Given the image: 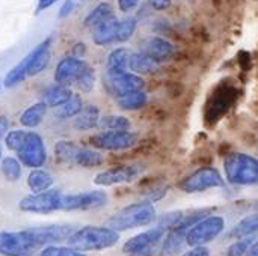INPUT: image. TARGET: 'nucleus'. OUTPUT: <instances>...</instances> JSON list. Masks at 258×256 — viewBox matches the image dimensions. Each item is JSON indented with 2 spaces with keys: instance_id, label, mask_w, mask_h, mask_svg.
Masks as SVG:
<instances>
[{
  "instance_id": "9b49d317",
  "label": "nucleus",
  "mask_w": 258,
  "mask_h": 256,
  "mask_svg": "<svg viewBox=\"0 0 258 256\" xmlns=\"http://www.w3.org/2000/svg\"><path fill=\"white\" fill-rule=\"evenodd\" d=\"M144 172H145V167L142 164H121V166H115V167H110L107 170L97 174L94 178V183L101 187L130 184L139 180Z\"/></svg>"
},
{
  "instance_id": "2eb2a0df",
  "label": "nucleus",
  "mask_w": 258,
  "mask_h": 256,
  "mask_svg": "<svg viewBox=\"0 0 258 256\" xmlns=\"http://www.w3.org/2000/svg\"><path fill=\"white\" fill-rule=\"evenodd\" d=\"M141 53L150 56L157 63H162L174 57L175 45L162 36H148L141 42Z\"/></svg>"
},
{
  "instance_id": "423d86ee",
  "label": "nucleus",
  "mask_w": 258,
  "mask_h": 256,
  "mask_svg": "<svg viewBox=\"0 0 258 256\" xmlns=\"http://www.w3.org/2000/svg\"><path fill=\"white\" fill-rule=\"evenodd\" d=\"M225 231V219L222 216H209L192 226L186 234V246L203 247L216 240Z\"/></svg>"
},
{
  "instance_id": "393cba45",
  "label": "nucleus",
  "mask_w": 258,
  "mask_h": 256,
  "mask_svg": "<svg viewBox=\"0 0 258 256\" xmlns=\"http://www.w3.org/2000/svg\"><path fill=\"white\" fill-rule=\"evenodd\" d=\"M115 17V12H113V8L110 3L107 2H101L98 3L85 18V26L86 27H91V29H95L97 26L106 23L107 20L113 18Z\"/></svg>"
},
{
  "instance_id": "7c9ffc66",
  "label": "nucleus",
  "mask_w": 258,
  "mask_h": 256,
  "mask_svg": "<svg viewBox=\"0 0 258 256\" xmlns=\"http://www.w3.org/2000/svg\"><path fill=\"white\" fill-rule=\"evenodd\" d=\"M79 146L70 140H59L54 145V155L57 163H74Z\"/></svg>"
},
{
  "instance_id": "c756f323",
  "label": "nucleus",
  "mask_w": 258,
  "mask_h": 256,
  "mask_svg": "<svg viewBox=\"0 0 258 256\" xmlns=\"http://www.w3.org/2000/svg\"><path fill=\"white\" fill-rule=\"evenodd\" d=\"M130 121L125 116L119 115H107L103 116L98 122V128L103 131H130Z\"/></svg>"
},
{
  "instance_id": "ddd939ff",
  "label": "nucleus",
  "mask_w": 258,
  "mask_h": 256,
  "mask_svg": "<svg viewBox=\"0 0 258 256\" xmlns=\"http://www.w3.org/2000/svg\"><path fill=\"white\" fill-rule=\"evenodd\" d=\"M144 86H145L144 78L128 71L119 74H109V72L106 74V89L116 98L132 92L144 91Z\"/></svg>"
},
{
  "instance_id": "4be33fe9",
  "label": "nucleus",
  "mask_w": 258,
  "mask_h": 256,
  "mask_svg": "<svg viewBox=\"0 0 258 256\" xmlns=\"http://www.w3.org/2000/svg\"><path fill=\"white\" fill-rule=\"evenodd\" d=\"M159 65L160 63L153 60L150 56L139 51V53H132L128 69L136 75H148V74H154L159 69Z\"/></svg>"
},
{
  "instance_id": "aec40b11",
  "label": "nucleus",
  "mask_w": 258,
  "mask_h": 256,
  "mask_svg": "<svg viewBox=\"0 0 258 256\" xmlns=\"http://www.w3.org/2000/svg\"><path fill=\"white\" fill-rule=\"evenodd\" d=\"M54 184V180L50 172L45 169H32L30 174L27 175V187L33 195L36 193H44L47 190H51Z\"/></svg>"
},
{
  "instance_id": "2f4dec72",
  "label": "nucleus",
  "mask_w": 258,
  "mask_h": 256,
  "mask_svg": "<svg viewBox=\"0 0 258 256\" xmlns=\"http://www.w3.org/2000/svg\"><path fill=\"white\" fill-rule=\"evenodd\" d=\"M83 107H85L83 100L79 95H73L70 101H67L63 106H60L56 110V116H59L60 119H74L76 116H79Z\"/></svg>"
},
{
  "instance_id": "37998d69",
  "label": "nucleus",
  "mask_w": 258,
  "mask_h": 256,
  "mask_svg": "<svg viewBox=\"0 0 258 256\" xmlns=\"http://www.w3.org/2000/svg\"><path fill=\"white\" fill-rule=\"evenodd\" d=\"M181 256H210V250L206 246H203V247H192L190 250L184 252Z\"/></svg>"
},
{
  "instance_id": "f8f14e48",
  "label": "nucleus",
  "mask_w": 258,
  "mask_h": 256,
  "mask_svg": "<svg viewBox=\"0 0 258 256\" xmlns=\"http://www.w3.org/2000/svg\"><path fill=\"white\" fill-rule=\"evenodd\" d=\"M107 204V195L101 190L63 195L62 210L63 211H89L103 208Z\"/></svg>"
},
{
  "instance_id": "1a4fd4ad",
  "label": "nucleus",
  "mask_w": 258,
  "mask_h": 256,
  "mask_svg": "<svg viewBox=\"0 0 258 256\" xmlns=\"http://www.w3.org/2000/svg\"><path fill=\"white\" fill-rule=\"evenodd\" d=\"M225 186V180L215 167H201L187 175L180 183V190L186 193H200L210 189H221Z\"/></svg>"
},
{
  "instance_id": "de8ad7c7",
  "label": "nucleus",
  "mask_w": 258,
  "mask_h": 256,
  "mask_svg": "<svg viewBox=\"0 0 258 256\" xmlns=\"http://www.w3.org/2000/svg\"><path fill=\"white\" fill-rule=\"evenodd\" d=\"M2 158H3V157H2V148H0V161H2Z\"/></svg>"
},
{
  "instance_id": "a19ab883",
  "label": "nucleus",
  "mask_w": 258,
  "mask_h": 256,
  "mask_svg": "<svg viewBox=\"0 0 258 256\" xmlns=\"http://www.w3.org/2000/svg\"><path fill=\"white\" fill-rule=\"evenodd\" d=\"M139 0H118V8L122 12H130L138 6Z\"/></svg>"
},
{
  "instance_id": "49530a36",
  "label": "nucleus",
  "mask_w": 258,
  "mask_h": 256,
  "mask_svg": "<svg viewBox=\"0 0 258 256\" xmlns=\"http://www.w3.org/2000/svg\"><path fill=\"white\" fill-rule=\"evenodd\" d=\"M246 256H258V238L255 240V243L252 244L251 250L248 252V255H246Z\"/></svg>"
},
{
  "instance_id": "7ed1b4c3",
  "label": "nucleus",
  "mask_w": 258,
  "mask_h": 256,
  "mask_svg": "<svg viewBox=\"0 0 258 256\" xmlns=\"http://www.w3.org/2000/svg\"><path fill=\"white\" fill-rule=\"evenodd\" d=\"M224 174L230 184L258 186V158L245 152H233L224 160Z\"/></svg>"
},
{
  "instance_id": "8fccbe9b",
  "label": "nucleus",
  "mask_w": 258,
  "mask_h": 256,
  "mask_svg": "<svg viewBox=\"0 0 258 256\" xmlns=\"http://www.w3.org/2000/svg\"><path fill=\"white\" fill-rule=\"evenodd\" d=\"M29 256H41V255H29Z\"/></svg>"
},
{
  "instance_id": "f257e3e1",
  "label": "nucleus",
  "mask_w": 258,
  "mask_h": 256,
  "mask_svg": "<svg viewBox=\"0 0 258 256\" xmlns=\"http://www.w3.org/2000/svg\"><path fill=\"white\" fill-rule=\"evenodd\" d=\"M119 241V232L110 229L109 226H83L73 232L67 240L68 247L85 252H100L116 246Z\"/></svg>"
},
{
  "instance_id": "e433bc0d",
  "label": "nucleus",
  "mask_w": 258,
  "mask_h": 256,
  "mask_svg": "<svg viewBox=\"0 0 258 256\" xmlns=\"http://www.w3.org/2000/svg\"><path fill=\"white\" fill-rule=\"evenodd\" d=\"M41 256H88L79 250H74L71 247L63 246H47L42 249Z\"/></svg>"
},
{
  "instance_id": "b1692460",
  "label": "nucleus",
  "mask_w": 258,
  "mask_h": 256,
  "mask_svg": "<svg viewBox=\"0 0 258 256\" xmlns=\"http://www.w3.org/2000/svg\"><path fill=\"white\" fill-rule=\"evenodd\" d=\"M47 106L42 103V101H38L32 106H29L21 115H20V124L26 128H35L38 127L44 118H45V113H47Z\"/></svg>"
},
{
  "instance_id": "412c9836",
  "label": "nucleus",
  "mask_w": 258,
  "mask_h": 256,
  "mask_svg": "<svg viewBox=\"0 0 258 256\" xmlns=\"http://www.w3.org/2000/svg\"><path fill=\"white\" fill-rule=\"evenodd\" d=\"M116 29H118V20L116 17H113L94 29L92 41L97 45H109L116 42Z\"/></svg>"
},
{
  "instance_id": "4468645a",
  "label": "nucleus",
  "mask_w": 258,
  "mask_h": 256,
  "mask_svg": "<svg viewBox=\"0 0 258 256\" xmlns=\"http://www.w3.org/2000/svg\"><path fill=\"white\" fill-rule=\"evenodd\" d=\"M88 63L82 59L67 56L60 59L54 69V81L57 84L70 86L71 83H76V80L80 77V74L86 69Z\"/></svg>"
},
{
  "instance_id": "72a5a7b5",
  "label": "nucleus",
  "mask_w": 258,
  "mask_h": 256,
  "mask_svg": "<svg viewBox=\"0 0 258 256\" xmlns=\"http://www.w3.org/2000/svg\"><path fill=\"white\" fill-rule=\"evenodd\" d=\"M257 237H245V238H239L237 241H234L233 244L228 246L227 249V256H246L248 252L251 250L252 244L255 243Z\"/></svg>"
},
{
  "instance_id": "a211bd4d",
  "label": "nucleus",
  "mask_w": 258,
  "mask_h": 256,
  "mask_svg": "<svg viewBox=\"0 0 258 256\" xmlns=\"http://www.w3.org/2000/svg\"><path fill=\"white\" fill-rule=\"evenodd\" d=\"M101 116H100V109L94 104H86L83 110L79 113V116L74 118V128L79 131H89L98 127Z\"/></svg>"
},
{
  "instance_id": "0eeeda50",
  "label": "nucleus",
  "mask_w": 258,
  "mask_h": 256,
  "mask_svg": "<svg viewBox=\"0 0 258 256\" xmlns=\"http://www.w3.org/2000/svg\"><path fill=\"white\" fill-rule=\"evenodd\" d=\"M62 198L63 195L57 189H51L36 195L32 193L20 199L18 208L23 213L30 214H51L54 211L62 210Z\"/></svg>"
},
{
  "instance_id": "c85d7f7f",
  "label": "nucleus",
  "mask_w": 258,
  "mask_h": 256,
  "mask_svg": "<svg viewBox=\"0 0 258 256\" xmlns=\"http://www.w3.org/2000/svg\"><path fill=\"white\" fill-rule=\"evenodd\" d=\"M104 161L103 154L91 148H79L74 163L80 167H98Z\"/></svg>"
},
{
  "instance_id": "9d476101",
  "label": "nucleus",
  "mask_w": 258,
  "mask_h": 256,
  "mask_svg": "<svg viewBox=\"0 0 258 256\" xmlns=\"http://www.w3.org/2000/svg\"><path fill=\"white\" fill-rule=\"evenodd\" d=\"M17 158L24 167L42 169V166L47 163V149L44 139L35 131H27L26 140L17 152Z\"/></svg>"
},
{
  "instance_id": "09e8293b",
  "label": "nucleus",
  "mask_w": 258,
  "mask_h": 256,
  "mask_svg": "<svg viewBox=\"0 0 258 256\" xmlns=\"http://www.w3.org/2000/svg\"><path fill=\"white\" fill-rule=\"evenodd\" d=\"M0 91H2V81H0Z\"/></svg>"
},
{
  "instance_id": "f704fd0d",
  "label": "nucleus",
  "mask_w": 258,
  "mask_h": 256,
  "mask_svg": "<svg viewBox=\"0 0 258 256\" xmlns=\"http://www.w3.org/2000/svg\"><path fill=\"white\" fill-rule=\"evenodd\" d=\"M95 80H97V75H95V71H94V68L91 66V65H88L86 66V69L80 74V77L76 80V86H77V89L80 91V92H83V94H88V92H91L92 89H94V86H95Z\"/></svg>"
},
{
  "instance_id": "cd10ccee",
  "label": "nucleus",
  "mask_w": 258,
  "mask_h": 256,
  "mask_svg": "<svg viewBox=\"0 0 258 256\" xmlns=\"http://www.w3.org/2000/svg\"><path fill=\"white\" fill-rule=\"evenodd\" d=\"M0 172L6 181L17 183L23 175V164L18 161L17 157H3L0 161Z\"/></svg>"
},
{
  "instance_id": "a18cd8bd",
  "label": "nucleus",
  "mask_w": 258,
  "mask_h": 256,
  "mask_svg": "<svg viewBox=\"0 0 258 256\" xmlns=\"http://www.w3.org/2000/svg\"><path fill=\"white\" fill-rule=\"evenodd\" d=\"M56 2H59V0H38V6H36L35 14H39V12H42V11L48 9V8H50V6H53Z\"/></svg>"
},
{
  "instance_id": "f03ea898",
  "label": "nucleus",
  "mask_w": 258,
  "mask_h": 256,
  "mask_svg": "<svg viewBox=\"0 0 258 256\" xmlns=\"http://www.w3.org/2000/svg\"><path fill=\"white\" fill-rule=\"evenodd\" d=\"M156 220H157V213L153 202L144 199L116 211L107 220V226L116 232H122V231L150 226Z\"/></svg>"
},
{
  "instance_id": "473e14b6",
  "label": "nucleus",
  "mask_w": 258,
  "mask_h": 256,
  "mask_svg": "<svg viewBox=\"0 0 258 256\" xmlns=\"http://www.w3.org/2000/svg\"><path fill=\"white\" fill-rule=\"evenodd\" d=\"M138 21L133 17L124 18L118 21V29H116V42H127L136 32Z\"/></svg>"
},
{
  "instance_id": "f3484780",
  "label": "nucleus",
  "mask_w": 258,
  "mask_h": 256,
  "mask_svg": "<svg viewBox=\"0 0 258 256\" xmlns=\"http://www.w3.org/2000/svg\"><path fill=\"white\" fill-rule=\"evenodd\" d=\"M73 91L71 88L68 86H63V84H54V86H50L44 91L42 94V98L41 101L47 106V107H54V109H59L60 106H63L67 101L71 100L73 97Z\"/></svg>"
},
{
  "instance_id": "dca6fc26",
  "label": "nucleus",
  "mask_w": 258,
  "mask_h": 256,
  "mask_svg": "<svg viewBox=\"0 0 258 256\" xmlns=\"http://www.w3.org/2000/svg\"><path fill=\"white\" fill-rule=\"evenodd\" d=\"M51 41L53 38L48 36L45 38L41 44H38L27 56L29 59V66H27V77H33V75H38L41 74L50 63V57H51V53H50V45H51Z\"/></svg>"
},
{
  "instance_id": "a878e982",
  "label": "nucleus",
  "mask_w": 258,
  "mask_h": 256,
  "mask_svg": "<svg viewBox=\"0 0 258 256\" xmlns=\"http://www.w3.org/2000/svg\"><path fill=\"white\" fill-rule=\"evenodd\" d=\"M258 234V213L243 217L230 232L231 238H245Z\"/></svg>"
},
{
  "instance_id": "c9c22d12",
  "label": "nucleus",
  "mask_w": 258,
  "mask_h": 256,
  "mask_svg": "<svg viewBox=\"0 0 258 256\" xmlns=\"http://www.w3.org/2000/svg\"><path fill=\"white\" fill-rule=\"evenodd\" d=\"M26 136H27V130H11L5 137L6 148L17 154L20 151V148L23 146V143L26 140Z\"/></svg>"
},
{
  "instance_id": "6ab92c4d",
  "label": "nucleus",
  "mask_w": 258,
  "mask_h": 256,
  "mask_svg": "<svg viewBox=\"0 0 258 256\" xmlns=\"http://www.w3.org/2000/svg\"><path fill=\"white\" fill-rule=\"evenodd\" d=\"M130 57H132V51L124 47H119L110 51V54L107 56V62H106L107 72L109 74L127 72L128 65H130Z\"/></svg>"
},
{
  "instance_id": "79ce46f5",
  "label": "nucleus",
  "mask_w": 258,
  "mask_h": 256,
  "mask_svg": "<svg viewBox=\"0 0 258 256\" xmlns=\"http://www.w3.org/2000/svg\"><path fill=\"white\" fill-rule=\"evenodd\" d=\"M148 3L156 11H165V9L171 8L172 0H148Z\"/></svg>"
},
{
  "instance_id": "ea45409f",
  "label": "nucleus",
  "mask_w": 258,
  "mask_h": 256,
  "mask_svg": "<svg viewBox=\"0 0 258 256\" xmlns=\"http://www.w3.org/2000/svg\"><path fill=\"white\" fill-rule=\"evenodd\" d=\"M71 54H73V57L82 59L86 54V44L85 42H76L71 48Z\"/></svg>"
},
{
  "instance_id": "c03bdc74",
  "label": "nucleus",
  "mask_w": 258,
  "mask_h": 256,
  "mask_svg": "<svg viewBox=\"0 0 258 256\" xmlns=\"http://www.w3.org/2000/svg\"><path fill=\"white\" fill-rule=\"evenodd\" d=\"M9 127L11 122L6 116H0V140L6 137V134L9 133Z\"/></svg>"
},
{
  "instance_id": "39448f33",
  "label": "nucleus",
  "mask_w": 258,
  "mask_h": 256,
  "mask_svg": "<svg viewBox=\"0 0 258 256\" xmlns=\"http://www.w3.org/2000/svg\"><path fill=\"white\" fill-rule=\"evenodd\" d=\"M41 249L33 229L24 231H0V255L2 256H29Z\"/></svg>"
},
{
  "instance_id": "58836bf2",
  "label": "nucleus",
  "mask_w": 258,
  "mask_h": 256,
  "mask_svg": "<svg viewBox=\"0 0 258 256\" xmlns=\"http://www.w3.org/2000/svg\"><path fill=\"white\" fill-rule=\"evenodd\" d=\"M73 9H74V2H73V0H65L63 5H62L60 9H59V12H57V17H59L60 20H63V18H67V17L73 12Z\"/></svg>"
},
{
  "instance_id": "6e6552de",
  "label": "nucleus",
  "mask_w": 258,
  "mask_h": 256,
  "mask_svg": "<svg viewBox=\"0 0 258 256\" xmlns=\"http://www.w3.org/2000/svg\"><path fill=\"white\" fill-rule=\"evenodd\" d=\"M139 140V134L133 131H101L89 137V143L94 149L100 151H125L133 148Z\"/></svg>"
},
{
  "instance_id": "4c0bfd02",
  "label": "nucleus",
  "mask_w": 258,
  "mask_h": 256,
  "mask_svg": "<svg viewBox=\"0 0 258 256\" xmlns=\"http://www.w3.org/2000/svg\"><path fill=\"white\" fill-rule=\"evenodd\" d=\"M168 193V187L166 186H159V187H156V189H151L150 192H148V195H147V201H150V202H156V201H159V199H162L165 195Z\"/></svg>"
},
{
  "instance_id": "20e7f679",
  "label": "nucleus",
  "mask_w": 258,
  "mask_h": 256,
  "mask_svg": "<svg viewBox=\"0 0 258 256\" xmlns=\"http://www.w3.org/2000/svg\"><path fill=\"white\" fill-rule=\"evenodd\" d=\"M166 234L168 231L165 228L156 225L154 228L128 238L122 246V252L125 256L160 255Z\"/></svg>"
},
{
  "instance_id": "5701e85b",
  "label": "nucleus",
  "mask_w": 258,
  "mask_h": 256,
  "mask_svg": "<svg viewBox=\"0 0 258 256\" xmlns=\"http://www.w3.org/2000/svg\"><path fill=\"white\" fill-rule=\"evenodd\" d=\"M186 234L187 231H183V229L169 231L165 237L160 255L174 256L180 253L186 247Z\"/></svg>"
},
{
  "instance_id": "bb28decb",
  "label": "nucleus",
  "mask_w": 258,
  "mask_h": 256,
  "mask_svg": "<svg viewBox=\"0 0 258 256\" xmlns=\"http://www.w3.org/2000/svg\"><path fill=\"white\" fill-rule=\"evenodd\" d=\"M116 103H118V107L121 110L133 112V110H139V109L147 106L148 95L144 91H138V92H132V94H127V95L116 98Z\"/></svg>"
}]
</instances>
